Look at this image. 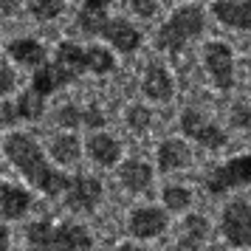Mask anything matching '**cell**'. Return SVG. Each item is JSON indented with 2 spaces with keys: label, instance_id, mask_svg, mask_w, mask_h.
Masks as SVG:
<instances>
[{
  "label": "cell",
  "instance_id": "1",
  "mask_svg": "<svg viewBox=\"0 0 251 251\" xmlns=\"http://www.w3.org/2000/svg\"><path fill=\"white\" fill-rule=\"evenodd\" d=\"M3 152H6V158L25 175V181L34 183L40 192L51 195V198H57V195H62V192L68 195L71 178L48 164L46 155H43V150H40V144H37L31 136H23V133L6 136Z\"/></svg>",
  "mask_w": 251,
  "mask_h": 251
},
{
  "label": "cell",
  "instance_id": "2",
  "mask_svg": "<svg viewBox=\"0 0 251 251\" xmlns=\"http://www.w3.org/2000/svg\"><path fill=\"white\" fill-rule=\"evenodd\" d=\"M201 31H203V9H201V6H181V9L158 28L155 43H158L161 51L178 54V51H181L189 40H195Z\"/></svg>",
  "mask_w": 251,
  "mask_h": 251
},
{
  "label": "cell",
  "instance_id": "3",
  "mask_svg": "<svg viewBox=\"0 0 251 251\" xmlns=\"http://www.w3.org/2000/svg\"><path fill=\"white\" fill-rule=\"evenodd\" d=\"M246 183H251V155L231 158L206 175V189L212 195H223L234 186H246Z\"/></svg>",
  "mask_w": 251,
  "mask_h": 251
},
{
  "label": "cell",
  "instance_id": "4",
  "mask_svg": "<svg viewBox=\"0 0 251 251\" xmlns=\"http://www.w3.org/2000/svg\"><path fill=\"white\" fill-rule=\"evenodd\" d=\"M220 231H223V237L231 246H251V203H246V201H231L223 209Z\"/></svg>",
  "mask_w": 251,
  "mask_h": 251
},
{
  "label": "cell",
  "instance_id": "5",
  "mask_svg": "<svg viewBox=\"0 0 251 251\" xmlns=\"http://www.w3.org/2000/svg\"><path fill=\"white\" fill-rule=\"evenodd\" d=\"M181 130H183V136H189L192 141H198V144L206 147V150H220V147H226V141H228L226 133H223L217 125L206 122L195 107H186V110H183Z\"/></svg>",
  "mask_w": 251,
  "mask_h": 251
},
{
  "label": "cell",
  "instance_id": "6",
  "mask_svg": "<svg viewBox=\"0 0 251 251\" xmlns=\"http://www.w3.org/2000/svg\"><path fill=\"white\" fill-rule=\"evenodd\" d=\"M203 65L220 91L234 88V62H231V48L226 43H209L203 48Z\"/></svg>",
  "mask_w": 251,
  "mask_h": 251
},
{
  "label": "cell",
  "instance_id": "7",
  "mask_svg": "<svg viewBox=\"0 0 251 251\" xmlns=\"http://www.w3.org/2000/svg\"><path fill=\"white\" fill-rule=\"evenodd\" d=\"M102 201V183L91 178V175H74L71 178V189L65 195V203L74 212H93Z\"/></svg>",
  "mask_w": 251,
  "mask_h": 251
},
{
  "label": "cell",
  "instance_id": "8",
  "mask_svg": "<svg viewBox=\"0 0 251 251\" xmlns=\"http://www.w3.org/2000/svg\"><path fill=\"white\" fill-rule=\"evenodd\" d=\"M170 226L167 220V212H161L155 206H141L130 215V234L138 240H150V237H158L164 234Z\"/></svg>",
  "mask_w": 251,
  "mask_h": 251
},
{
  "label": "cell",
  "instance_id": "9",
  "mask_svg": "<svg viewBox=\"0 0 251 251\" xmlns=\"http://www.w3.org/2000/svg\"><path fill=\"white\" fill-rule=\"evenodd\" d=\"M102 37L110 40V46L116 51H122V54H133L141 46V31L136 25H130V20H125V17H110V23L104 25Z\"/></svg>",
  "mask_w": 251,
  "mask_h": 251
},
{
  "label": "cell",
  "instance_id": "10",
  "mask_svg": "<svg viewBox=\"0 0 251 251\" xmlns=\"http://www.w3.org/2000/svg\"><path fill=\"white\" fill-rule=\"evenodd\" d=\"M71 82H76V76L71 74V71H65L59 62H46L43 68L34 71V79H31V91L40 93L43 99H46L48 93H54L57 88H65V85H71Z\"/></svg>",
  "mask_w": 251,
  "mask_h": 251
},
{
  "label": "cell",
  "instance_id": "11",
  "mask_svg": "<svg viewBox=\"0 0 251 251\" xmlns=\"http://www.w3.org/2000/svg\"><path fill=\"white\" fill-rule=\"evenodd\" d=\"M212 14H215L220 23L231 25V28L251 31V0H243V3L217 0V3H212Z\"/></svg>",
  "mask_w": 251,
  "mask_h": 251
},
{
  "label": "cell",
  "instance_id": "12",
  "mask_svg": "<svg viewBox=\"0 0 251 251\" xmlns=\"http://www.w3.org/2000/svg\"><path fill=\"white\" fill-rule=\"evenodd\" d=\"M0 212H3V220H17L28 212L31 206V195L25 192L23 186H14V183H3L0 189Z\"/></svg>",
  "mask_w": 251,
  "mask_h": 251
},
{
  "label": "cell",
  "instance_id": "13",
  "mask_svg": "<svg viewBox=\"0 0 251 251\" xmlns=\"http://www.w3.org/2000/svg\"><path fill=\"white\" fill-rule=\"evenodd\" d=\"M189 161H192V152H189V147L183 141H178V138L161 141V147H158V170L161 172L183 170V167H189Z\"/></svg>",
  "mask_w": 251,
  "mask_h": 251
},
{
  "label": "cell",
  "instance_id": "14",
  "mask_svg": "<svg viewBox=\"0 0 251 251\" xmlns=\"http://www.w3.org/2000/svg\"><path fill=\"white\" fill-rule=\"evenodd\" d=\"M54 249L57 251H91L93 240L85 231V226H79V223H62V226H57Z\"/></svg>",
  "mask_w": 251,
  "mask_h": 251
},
{
  "label": "cell",
  "instance_id": "15",
  "mask_svg": "<svg viewBox=\"0 0 251 251\" xmlns=\"http://www.w3.org/2000/svg\"><path fill=\"white\" fill-rule=\"evenodd\" d=\"M141 91L152 102L172 99V79H170V74L164 71V65H150L147 74H144V82H141Z\"/></svg>",
  "mask_w": 251,
  "mask_h": 251
},
{
  "label": "cell",
  "instance_id": "16",
  "mask_svg": "<svg viewBox=\"0 0 251 251\" xmlns=\"http://www.w3.org/2000/svg\"><path fill=\"white\" fill-rule=\"evenodd\" d=\"M110 23L107 17V3L104 0H85L79 12V28L85 34H102L104 25Z\"/></svg>",
  "mask_w": 251,
  "mask_h": 251
},
{
  "label": "cell",
  "instance_id": "17",
  "mask_svg": "<svg viewBox=\"0 0 251 251\" xmlns=\"http://www.w3.org/2000/svg\"><path fill=\"white\" fill-rule=\"evenodd\" d=\"M119 181L130 192H144L150 183H152V170H150V164H144V161H127V164H122V170H119Z\"/></svg>",
  "mask_w": 251,
  "mask_h": 251
},
{
  "label": "cell",
  "instance_id": "18",
  "mask_svg": "<svg viewBox=\"0 0 251 251\" xmlns=\"http://www.w3.org/2000/svg\"><path fill=\"white\" fill-rule=\"evenodd\" d=\"M88 152H91V158L96 164H102V167H113L116 161L122 158V147H119V141L113 136H107V133H96L91 136L88 141Z\"/></svg>",
  "mask_w": 251,
  "mask_h": 251
},
{
  "label": "cell",
  "instance_id": "19",
  "mask_svg": "<svg viewBox=\"0 0 251 251\" xmlns=\"http://www.w3.org/2000/svg\"><path fill=\"white\" fill-rule=\"evenodd\" d=\"M9 54H12L20 65H46V48L40 46L31 37H23V40H14L9 43Z\"/></svg>",
  "mask_w": 251,
  "mask_h": 251
},
{
  "label": "cell",
  "instance_id": "20",
  "mask_svg": "<svg viewBox=\"0 0 251 251\" xmlns=\"http://www.w3.org/2000/svg\"><path fill=\"white\" fill-rule=\"evenodd\" d=\"M57 62L79 79V74L88 71V51L79 48L76 43H62V46L57 48Z\"/></svg>",
  "mask_w": 251,
  "mask_h": 251
},
{
  "label": "cell",
  "instance_id": "21",
  "mask_svg": "<svg viewBox=\"0 0 251 251\" xmlns=\"http://www.w3.org/2000/svg\"><path fill=\"white\" fill-rule=\"evenodd\" d=\"M48 152L54 155V161H59V164H74V161L79 158V138L71 136V133H62V136H54L51 138V147H48Z\"/></svg>",
  "mask_w": 251,
  "mask_h": 251
},
{
  "label": "cell",
  "instance_id": "22",
  "mask_svg": "<svg viewBox=\"0 0 251 251\" xmlns=\"http://www.w3.org/2000/svg\"><path fill=\"white\" fill-rule=\"evenodd\" d=\"M25 240L31 243L28 249H43V251H51L54 243H57V228L51 226L48 220H37L31 226L25 228Z\"/></svg>",
  "mask_w": 251,
  "mask_h": 251
},
{
  "label": "cell",
  "instance_id": "23",
  "mask_svg": "<svg viewBox=\"0 0 251 251\" xmlns=\"http://www.w3.org/2000/svg\"><path fill=\"white\" fill-rule=\"evenodd\" d=\"M113 68H116V59L107 48H99V46L88 48V71H93V74H110Z\"/></svg>",
  "mask_w": 251,
  "mask_h": 251
},
{
  "label": "cell",
  "instance_id": "24",
  "mask_svg": "<svg viewBox=\"0 0 251 251\" xmlns=\"http://www.w3.org/2000/svg\"><path fill=\"white\" fill-rule=\"evenodd\" d=\"M17 110H20V119H28V122H34L43 116V96L34 91H25L20 93V99H17Z\"/></svg>",
  "mask_w": 251,
  "mask_h": 251
},
{
  "label": "cell",
  "instance_id": "25",
  "mask_svg": "<svg viewBox=\"0 0 251 251\" xmlns=\"http://www.w3.org/2000/svg\"><path fill=\"white\" fill-rule=\"evenodd\" d=\"M161 198H164V203H167V209H172V212H183L186 206L192 203V195H189V189H183V186H164V192H161Z\"/></svg>",
  "mask_w": 251,
  "mask_h": 251
},
{
  "label": "cell",
  "instance_id": "26",
  "mask_svg": "<svg viewBox=\"0 0 251 251\" xmlns=\"http://www.w3.org/2000/svg\"><path fill=\"white\" fill-rule=\"evenodd\" d=\"M25 9L34 14L37 20H51V17L62 14L65 3H59V0H31V3H25Z\"/></svg>",
  "mask_w": 251,
  "mask_h": 251
},
{
  "label": "cell",
  "instance_id": "27",
  "mask_svg": "<svg viewBox=\"0 0 251 251\" xmlns=\"http://www.w3.org/2000/svg\"><path fill=\"white\" fill-rule=\"evenodd\" d=\"M206 231H209V223H206L203 215H189L186 220H183V237L201 243V240L206 237Z\"/></svg>",
  "mask_w": 251,
  "mask_h": 251
},
{
  "label": "cell",
  "instance_id": "28",
  "mask_svg": "<svg viewBox=\"0 0 251 251\" xmlns=\"http://www.w3.org/2000/svg\"><path fill=\"white\" fill-rule=\"evenodd\" d=\"M127 122H130V127H133V130H138V133H141V130H147V127H150L152 113H150L144 104H133V107L127 110Z\"/></svg>",
  "mask_w": 251,
  "mask_h": 251
},
{
  "label": "cell",
  "instance_id": "29",
  "mask_svg": "<svg viewBox=\"0 0 251 251\" xmlns=\"http://www.w3.org/2000/svg\"><path fill=\"white\" fill-rule=\"evenodd\" d=\"M82 113H85V110H79L76 104H65V107L57 113V122L65 127V130H71V127H79L82 125Z\"/></svg>",
  "mask_w": 251,
  "mask_h": 251
},
{
  "label": "cell",
  "instance_id": "30",
  "mask_svg": "<svg viewBox=\"0 0 251 251\" xmlns=\"http://www.w3.org/2000/svg\"><path fill=\"white\" fill-rule=\"evenodd\" d=\"M231 125L243 127V130H251V107L249 104H234V110H231Z\"/></svg>",
  "mask_w": 251,
  "mask_h": 251
},
{
  "label": "cell",
  "instance_id": "31",
  "mask_svg": "<svg viewBox=\"0 0 251 251\" xmlns=\"http://www.w3.org/2000/svg\"><path fill=\"white\" fill-rule=\"evenodd\" d=\"M82 125H85V127H93V130L104 127V116H102V110H99L96 104L85 107V113H82Z\"/></svg>",
  "mask_w": 251,
  "mask_h": 251
},
{
  "label": "cell",
  "instance_id": "32",
  "mask_svg": "<svg viewBox=\"0 0 251 251\" xmlns=\"http://www.w3.org/2000/svg\"><path fill=\"white\" fill-rule=\"evenodd\" d=\"M0 91L3 93H12L14 91V71L9 62H3L0 65Z\"/></svg>",
  "mask_w": 251,
  "mask_h": 251
},
{
  "label": "cell",
  "instance_id": "33",
  "mask_svg": "<svg viewBox=\"0 0 251 251\" xmlns=\"http://www.w3.org/2000/svg\"><path fill=\"white\" fill-rule=\"evenodd\" d=\"M0 116H3V127H12L14 122L20 119V110H17V104L3 102V104H0Z\"/></svg>",
  "mask_w": 251,
  "mask_h": 251
},
{
  "label": "cell",
  "instance_id": "34",
  "mask_svg": "<svg viewBox=\"0 0 251 251\" xmlns=\"http://www.w3.org/2000/svg\"><path fill=\"white\" fill-rule=\"evenodd\" d=\"M130 9H133L136 14H141V17H152V14L158 12V3H155V0H150V3H144V0H133Z\"/></svg>",
  "mask_w": 251,
  "mask_h": 251
},
{
  "label": "cell",
  "instance_id": "35",
  "mask_svg": "<svg viewBox=\"0 0 251 251\" xmlns=\"http://www.w3.org/2000/svg\"><path fill=\"white\" fill-rule=\"evenodd\" d=\"M172 251H201V243H198V240H189V237H181V243Z\"/></svg>",
  "mask_w": 251,
  "mask_h": 251
},
{
  "label": "cell",
  "instance_id": "36",
  "mask_svg": "<svg viewBox=\"0 0 251 251\" xmlns=\"http://www.w3.org/2000/svg\"><path fill=\"white\" fill-rule=\"evenodd\" d=\"M0 251H9V228H0Z\"/></svg>",
  "mask_w": 251,
  "mask_h": 251
},
{
  "label": "cell",
  "instance_id": "37",
  "mask_svg": "<svg viewBox=\"0 0 251 251\" xmlns=\"http://www.w3.org/2000/svg\"><path fill=\"white\" fill-rule=\"evenodd\" d=\"M116 251H147V249H141V246H130V243H125V246H119Z\"/></svg>",
  "mask_w": 251,
  "mask_h": 251
},
{
  "label": "cell",
  "instance_id": "38",
  "mask_svg": "<svg viewBox=\"0 0 251 251\" xmlns=\"http://www.w3.org/2000/svg\"><path fill=\"white\" fill-rule=\"evenodd\" d=\"M28 251H43V249H28Z\"/></svg>",
  "mask_w": 251,
  "mask_h": 251
},
{
  "label": "cell",
  "instance_id": "39",
  "mask_svg": "<svg viewBox=\"0 0 251 251\" xmlns=\"http://www.w3.org/2000/svg\"><path fill=\"white\" fill-rule=\"evenodd\" d=\"M249 71H251V57H249Z\"/></svg>",
  "mask_w": 251,
  "mask_h": 251
}]
</instances>
